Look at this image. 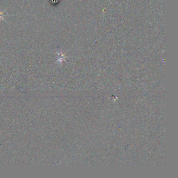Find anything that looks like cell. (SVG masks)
Instances as JSON below:
<instances>
[{
    "instance_id": "cell-1",
    "label": "cell",
    "mask_w": 178,
    "mask_h": 178,
    "mask_svg": "<svg viewBox=\"0 0 178 178\" xmlns=\"http://www.w3.org/2000/svg\"><path fill=\"white\" fill-rule=\"evenodd\" d=\"M3 16H4V12H1L0 11V20H1V19H3Z\"/></svg>"
}]
</instances>
